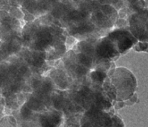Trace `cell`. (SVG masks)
Returning <instances> with one entry per match:
<instances>
[{
    "label": "cell",
    "mask_w": 148,
    "mask_h": 127,
    "mask_svg": "<svg viewBox=\"0 0 148 127\" xmlns=\"http://www.w3.org/2000/svg\"><path fill=\"white\" fill-rule=\"evenodd\" d=\"M137 80L132 72L123 67H113L103 85L108 98L113 101H124L131 98L136 93Z\"/></svg>",
    "instance_id": "6da1fadb"
},
{
    "label": "cell",
    "mask_w": 148,
    "mask_h": 127,
    "mask_svg": "<svg viewBox=\"0 0 148 127\" xmlns=\"http://www.w3.org/2000/svg\"><path fill=\"white\" fill-rule=\"evenodd\" d=\"M114 44L121 55L127 53L138 42L130 30L125 28H117L109 31L106 35Z\"/></svg>",
    "instance_id": "7a4b0ae2"
},
{
    "label": "cell",
    "mask_w": 148,
    "mask_h": 127,
    "mask_svg": "<svg viewBox=\"0 0 148 127\" xmlns=\"http://www.w3.org/2000/svg\"><path fill=\"white\" fill-rule=\"evenodd\" d=\"M121 55L114 44L107 36L103 37L95 44L94 62H114Z\"/></svg>",
    "instance_id": "3957f363"
},
{
    "label": "cell",
    "mask_w": 148,
    "mask_h": 127,
    "mask_svg": "<svg viewBox=\"0 0 148 127\" xmlns=\"http://www.w3.org/2000/svg\"><path fill=\"white\" fill-rule=\"evenodd\" d=\"M130 31L138 41L148 42V9H141L129 17Z\"/></svg>",
    "instance_id": "277c9868"
},
{
    "label": "cell",
    "mask_w": 148,
    "mask_h": 127,
    "mask_svg": "<svg viewBox=\"0 0 148 127\" xmlns=\"http://www.w3.org/2000/svg\"><path fill=\"white\" fill-rule=\"evenodd\" d=\"M84 115L94 127H112V116L114 115V112H110V110L106 111L92 108L85 110Z\"/></svg>",
    "instance_id": "5b68a950"
},
{
    "label": "cell",
    "mask_w": 148,
    "mask_h": 127,
    "mask_svg": "<svg viewBox=\"0 0 148 127\" xmlns=\"http://www.w3.org/2000/svg\"><path fill=\"white\" fill-rule=\"evenodd\" d=\"M63 113L54 109H49L39 114V127H61L64 121Z\"/></svg>",
    "instance_id": "8992f818"
},
{
    "label": "cell",
    "mask_w": 148,
    "mask_h": 127,
    "mask_svg": "<svg viewBox=\"0 0 148 127\" xmlns=\"http://www.w3.org/2000/svg\"><path fill=\"white\" fill-rule=\"evenodd\" d=\"M54 37L53 33L47 28H40L34 33L33 40V49L34 50H46L53 43Z\"/></svg>",
    "instance_id": "52a82bcc"
},
{
    "label": "cell",
    "mask_w": 148,
    "mask_h": 127,
    "mask_svg": "<svg viewBox=\"0 0 148 127\" xmlns=\"http://www.w3.org/2000/svg\"><path fill=\"white\" fill-rule=\"evenodd\" d=\"M91 20L94 24L101 28H109L113 25L112 20H113V18L106 15L99 8L93 13Z\"/></svg>",
    "instance_id": "ba28073f"
},
{
    "label": "cell",
    "mask_w": 148,
    "mask_h": 127,
    "mask_svg": "<svg viewBox=\"0 0 148 127\" xmlns=\"http://www.w3.org/2000/svg\"><path fill=\"white\" fill-rule=\"evenodd\" d=\"M53 83L62 91L66 90L69 86V82L66 74L62 70H57L53 73V76H51Z\"/></svg>",
    "instance_id": "9c48e42d"
},
{
    "label": "cell",
    "mask_w": 148,
    "mask_h": 127,
    "mask_svg": "<svg viewBox=\"0 0 148 127\" xmlns=\"http://www.w3.org/2000/svg\"><path fill=\"white\" fill-rule=\"evenodd\" d=\"M108 73L100 70L95 69L89 73V76L91 82L95 85H99L103 87V85L107 78Z\"/></svg>",
    "instance_id": "30bf717a"
},
{
    "label": "cell",
    "mask_w": 148,
    "mask_h": 127,
    "mask_svg": "<svg viewBox=\"0 0 148 127\" xmlns=\"http://www.w3.org/2000/svg\"><path fill=\"white\" fill-rule=\"evenodd\" d=\"M76 63L80 64L82 65L87 67L89 69L92 68L94 64V57L90 56L88 54H85V53H81V52L76 54Z\"/></svg>",
    "instance_id": "8fae6325"
},
{
    "label": "cell",
    "mask_w": 148,
    "mask_h": 127,
    "mask_svg": "<svg viewBox=\"0 0 148 127\" xmlns=\"http://www.w3.org/2000/svg\"><path fill=\"white\" fill-rule=\"evenodd\" d=\"M79 50L81 53L88 54L90 56H94V49H95V46H93L92 44L87 41H81L79 42L77 45Z\"/></svg>",
    "instance_id": "7c38bea8"
},
{
    "label": "cell",
    "mask_w": 148,
    "mask_h": 127,
    "mask_svg": "<svg viewBox=\"0 0 148 127\" xmlns=\"http://www.w3.org/2000/svg\"><path fill=\"white\" fill-rule=\"evenodd\" d=\"M94 29V24H82L74 29H73V32L76 33L77 35H83L85 33L90 32Z\"/></svg>",
    "instance_id": "4fadbf2b"
},
{
    "label": "cell",
    "mask_w": 148,
    "mask_h": 127,
    "mask_svg": "<svg viewBox=\"0 0 148 127\" xmlns=\"http://www.w3.org/2000/svg\"><path fill=\"white\" fill-rule=\"evenodd\" d=\"M90 72V69L87 67L82 65L80 64L77 63L76 65V67L74 69V73L77 77H83L85 76L87 74H88Z\"/></svg>",
    "instance_id": "5bb4252c"
},
{
    "label": "cell",
    "mask_w": 148,
    "mask_h": 127,
    "mask_svg": "<svg viewBox=\"0 0 148 127\" xmlns=\"http://www.w3.org/2000/svg\"><path fill=\"white\" fill-rule=\"evenodd\" d=\"M132 49L136 52H145L148 53V42L147 41H138Z\"/></svg>",
    "instance_id": "9a60e30c"
},
{
    "label": "cell",
    "mask_w": 148,
    "mask_h": 127,
    "mask_svg": "<svg viewBox=\"0 0 148 127\" xmlns=\"http://www.w3.org/2000/svg\"><path fill=\"white\" fill-rule=\"evenodd\" d=\"M112 127H125L123 120L117 114L112 116Z\"/></svg>",
    "instance_id": "2e32d148"
},
{
    "label": "cell",
    "mask_w": 148,
    "mask_h": 127,
    "mask_svg": "<svg viewBox=\"0 0 148 127\" xmlns=\"http://www.w3.org/2000/svg\"><path fill=\"white\" fill-rule=\"evenodd\" d=\"M80 127H94L92 125H91L90 121L88 120V118L84 115V114H83V116L82 117L81 126Z\"/></svg>",
    "instance_id": "e0dca14e"
}]
</instances>
